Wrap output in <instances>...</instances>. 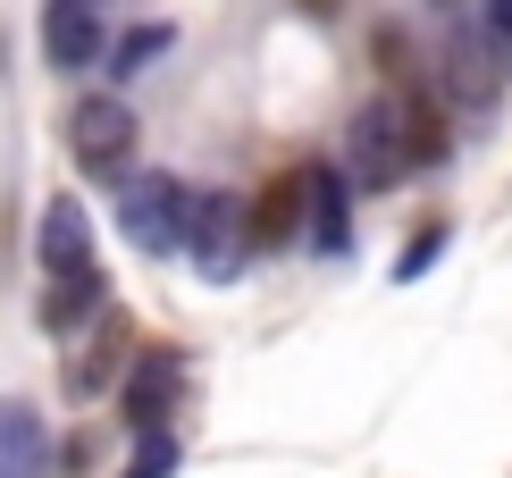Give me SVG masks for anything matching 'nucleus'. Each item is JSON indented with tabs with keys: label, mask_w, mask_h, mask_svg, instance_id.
Wrapping results in <instances>:
<instances>
[{
	"label": "nucleus",
	"mask_w": 512,
	"mask_h": 478,
	"mask_svg": "<svg viewBox=\"0 0 512 478\" xmlns=\"http://www.w3.org/2000/svg\"><path fill=\"white\" fill-rule=\"evenodd\" d=\"M420 160H437V135L420 126V110H403V101L378 93V101H361L345 118V177H353V193H395Z\"/></svg>",
	"instance_id": "1"
},
{
	"label": "nucleus",
	"mask_w": 512,
	"mask_h": 478,
	"mask_svg": "<svg viewBox=\"0 0 512 478\" xmlns=\"http://www.w3.org/2000/svg\"><path fill=\"white\" fill-rule=\"evenodd\" d=\"M185 252H194V277L236 286L244 260H252V210L227 202V193H194L185 202Z\"/></svg>",
	"instance_id": "2"
},
{
	"label": "nucleus",
	"mask_w": 512,
	"mask_h": 478,
	"mask_svg": "<svg viewBox=\"0 0 512 478\" xmlns=\"http://www.w3.org/2000/svg\"><path fill=\"white\" fill-rule=\"evenodd\" d=\"M135 110H126L118 93H93V101H76L68 110V151H76V168L84 177H101V185H118L126 168H135Z\"/></svg>",
	"instance_id": "3"
},
{
	"label": "nucleus",
	"mask_w": 512,
	"mask_h": 478,
	"mask_svg": "<svg viewBox=\"0 0 512 478\" xmlns=\"http://www.w3.org/2000/svg\"><path fill=\"white\" fill-rule=\"evenodd\" d=\"M185 193L177 177H118V227H126V244L135 252H152V260H168V252H185Z\"/></svg>",
	"instance_id": "4"
},
{
	"label": "nucleus",
	"mask_w": 512,
	"mask_h": 478,
	"mask_svg": "<svg viewBox=\"0 0 512 478\" xmlns=\"http://www.w3.org/2000/svg\"><path fill=\"white\" fill-rule=\"evenodd\" d=\"M34 252H42V286H93V277H101V260H93V219H84L76 193L42 202Z\"/></svg>",
	"instance_id": "5"
},
{
	"label": "nucleus",
	"mask_w": 512,
	"mask_h": 478,
	"mask_svg": "<svg viewBox=\"0 0 512 478\" xmlns=\"http://www.w3.org/2000/svg\"><path fill=\"white\" fill-rule=\"evenodd\" d=\"M101 51H110V34H101V0H42V59H51L59 76L93 68Z\"/></svg>",
	"instance_id": "6"
},
{
	"label": "nucleus",
	"mask_w": 512,
	"mask_h": 478,
	"mask_svg": "<svg viewBox=\"0 0 512 478\" xmlns=\"http://www.w3.org/2000/svg\"><path fill=\"white\" fill-rule=\"evenodd\" d=\"M177 378H185L177 353H143L135 378H126V420H135V428H160L168 403H177Z\"/></svg>",
	"instance_id": "7"
},
{
	"label": "nucleus",
	"mask_w": 512,
	"mask_h": 478,
	"mask_svg": "<svg viewBox=\"0 0 512 478\" xmlns=\"http://www.w3.org/2000/svg\"><path fill=\"white\" fill-rule=\"evenodd\" d=\"M303 193H311V244L319 252H345V177L336 168H303Z\"/></svg>",
	"instance_id": "8"
},
{
	"label": "nucleus",
	"mask_w": 512,
	"mask_h": 478,
	"mask_svg": "<svg viewBox=\"0 0 512 478\" xmlns=\"http://www.w3.org/2000/svg\"><path fill=\"white\" fill-rule=\"evenodd\" d=\"M0 478H42V420L26 403H0Z\"/></svg>",
	"instance_id": "9"
},
{
	"label": "nucleus",
	"mask_w": 512,
	"mask_h": 478,
	"mask_svg": "<svg viewBox=\"0 0 512 478\" xmlns=\"http://www.w3.org/2000/svg\"><path fill=\"white\" fill-rule=\"evenodd\" d=\"M445 84H454L462 110H487V101H496V68H487L479 42H454V51H445Z\"/></svg>",
	"instance_id": "10"
},
{
	"label": "nucleus",
	"mask_w": 512,
	"mask_h": 478,
	"mask_svg": "<svg viewBox=\"0 0 512 478\" xmlns=\"http://www.w3.org/2000/svg\"><path fill=\"white\" fill-rule=\"evenodd\" d=\"M168 42H177V26H135V34H118V51H101V59H110V76H143Z\"/></svg>",
	"instance_id": "11"
},
{
	"label": "nucleus",
	"mask_w": 512,
	"mask_h": 478,
	"mask_svg": "<svg viewBox=\"0 0 512 478\" xmlns=\"http://www.w3.org/2000/svg\"><path fill=\"white\" fill-rule=\"evenodd\" d=\"M126 478H177V437L168 428H143L135 462H126Z\"/></svg>",
	"instance_id": "12"
},
{
	"label": "nucleus",
	"mask_w": 512,
	"mask_h": 478,
	"mask_svg": "<svg viewBox=\"0 0 512 478\" xmlns=\"http://www.w3.org/2000/svg\"><path fill=\"white\" fill-rule=\"evenodd\" d=\"M437 252H445V227H429V235H412V252L395 260V277H403V286H412L420 269H437Z\"/></svg>",
	"instance_id": "13"
},
{
	"label": "nucleus",
	"mask_w": 512,
	"mask_h": 478,
	"mask_svg": "<svg viewBox=\"0 0 512 478\" xmlns=\"http://www.w3.org/2000/svg\"><path fill=\"white\" fill-rule=\"evenodd\" d=\"M479 9H487V42L512 59V0H479Z\"/></svg>",
	"instance_id": "14"
},
{
	"label": "nucleus",
	"mask_w": 512,
	"mask_h": 478,
	"mask_svg": "<svg viewBox=\"0 0 512 478\" xmlns=\"http://www.w3.org/2000/svg\"><path fill=\"white\" fill-rule=\"evenodd\" d=\"M303 9H311V17H336V0H303Z\"/></svg>",
	"instance_id": "15"
},
{
	"label": "nucleus",
	"mask_w": 512,
	"mask_h": 478,
	"mask_svg": "<svg viewBox=\"0 0 512 478\" xmlns=\"http://www.w3.org/2000/svg\"><path fill=\"white\" fill-rule=\"evenodd\" d=\"M437 9H462V0H437Z\"/></svg>",
	"instance_id": "16"
}]
</instances>
